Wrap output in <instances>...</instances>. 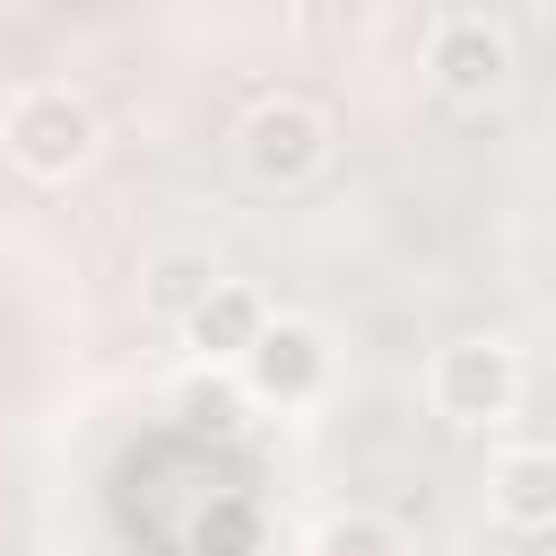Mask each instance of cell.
<instances>
[{"label":"cell","instance_id":"6","mask_svg":"<svg viewBox=\"0 0 556 556\" xmlns=\"http://www.w3.org/2000/svg\"><path fill=\"white\" fill-rule=\"evenodd\" d=\"M486 504L513 530H556V443H513L486 469Z\"/></svg>","mask_w":556,"mask_h":556},{"label":"cell","instance_id":"1","mask_svg":"<svg viewBox=\"0 0 556 556\" xmlns=\"http://www.w3.org/2000/svg\"><path fill=\"white\" fill-rule=\"evenodd\" d=\"M0 139H9V165H17V174L70 182V174L96 156V113H87V96H70V87H26V96H9Z\"/></svg>","mask_w":556,"mask_h":556},{"label":"cell","instance_id":"3","mask_svg":"<svg viewBox=\"0 0 556 556\" xmlns=\"http://www.w3.org/2000/svg\"><path fill=\"white\" fill-rule=\"evenodd\" d=\"M235 156H243V174L261 191H295V182H313L330 165V122L304 96H261L243 113V130H235Z\"/></svg>","mask_w":556,"mask_h":556},{"label":"cell","instance_id":"8","mask_svg":"<svg viewBox=\"0 0 556 556\" xmlns=\"http://www.w3.org/2000/svg\"><path fill=\"white\" fill-rule=\"evenodd\" d=\"M208 295H217V261L191 252V243H165V252L139 269V304H148L156 321H191Z\"/></svg>","mask_w":556,"mask_h":556},{"label":"cell","instance_id":"7","mask_svg":"<svg viewBox=\"0 0 556 556\" xmlns=\"http://www.w3.org/2000/svg\"><path fill=\"white\" fill-rule=\"evenodd\" d=\"M261 330H269V304H261L252 287H235V278H217V295H208V304L182 321V339H191L208 365H243Z\"/></svg>","mask_w":556,"mask_h":556},{"label":"cell","instance_id":"9","mask_svg":"<svg viewBox=\"0 0 556 556\" xmlns=\"http://www.w3.org/2000/svg\"><path fill=\"white\" fill-rule=\"evenodd\" d=\"M304 556H408V539H400V521H382V513H330Z\"/></svg>","mask_w":556,"mask_h":556},{"label":"cell","instance_id":"5","mask_svg":"<svg viewBox=\"0 0 556 556\" xmlns=\"http://www.w3.org/2000/svg\"><path fill=\"white\" fill-rule=\"evenodd\" d=\"M235 374H243V391L261 408H304V400L330 391V339L313 321H295V313H269V330L252 339V356Z\"/></svg>","mask_w":556,"mask_h":556},{"label":"cell","instance_id":"4","mask_svg":"<svg viewBox=\"0 0 556 556\" xmlns=\"http://www.w3.org/2000/svg\"><path fill=\"white\" fill-rule=\"evenodd\" d=\"M426 78H434L452 104H495V96L513 87V43H504V26L478 17V9L434 17V26H426Z\"/></svg>","mask_w":556,"mask_h":556},{"label":"cell","instance_id":"2","mask_svg":"<svg viewBox=\"0 0 556 556\" xmlns=\"http://www.w3.org/2000/svg\"><path fill=\"white\" fill-rule=\"evenodd\" d=\"M426 391H434V417H452V426H495V417H513V400H521V356H513V339H495V330L443 339L434 365H426Z\"/></svg>","mask_w":556,"mask_h":556}]
</instances>
